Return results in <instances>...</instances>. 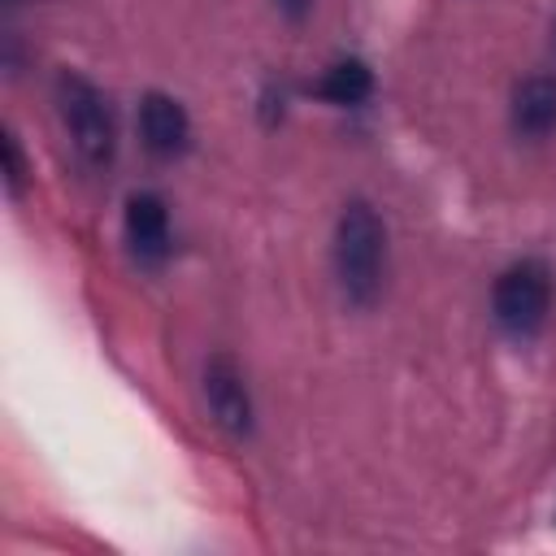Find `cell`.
<instances>
[{"label":"cell","instance_id":"1","mask_svg":"<svg viewBox=\"0 0 556 556\" xmlns=\"http://www.w3.org/2000/svg\"><path fill=\"white\" fill-rule=\"evenodd\" d=\"M334 274L352 304H374L387 274V226L374 204L352 200L334 226Z\"/></svg>","mask_w":556,"mask_h":556},{"label":"cell","instance_id":"2","mask_svg":"<svg viewBox=\"0 0 556 556\" xmlns=\"http://www.w3.org/2000/svg\"><path fill=\"white\" fill-rule=\"evenodd\" d=\"M56 109H61V122H65L74 148L83 152V161L109 165L113 161V113H109L104 91L91 78L65 70L56 78Z\"/></svg>","mask_w":556,"mask_h":556},{"label":"cell","instance_id":"3","mask_svg":"<svg viewBox=\"0 0 556 556\" xmlns=\"http://www.w3.org/2000/svg\"><path fill=\"white\" fill-rule=\"evenodd\" d=\"M491 308L495 321L513 334V339H530L543 330L547 313H552V274L543 261H517L495 278L491 291Z\"/></svg>","mask_w":556,"mask_h":556},{"label":"cell","instance_id":"4","mask_svg":"<svg viewBox=\"0 0 556 556\" xmlns=\"http://www.w3.org/2000/svg\"><path fill=\"white\" fill-rule=\"evenodd\" d=\"M204 400H208V408H213V417L226 434L243 439L252 430V400H248L239 365L226 352L208 356V365H204Z\"/></svg>","mask_w":556,"mask_h":556},{"label":"cell","instance_id":"5","mask_svg":"<svg viewBox=\"0 0 556 556\" xmlns=\"http://www.w3.org/2000/svg\"><path fill=\"white\" fill-rule=\"evenodd\" d=\"M139 135H143V148L161 161H174L187 152L191 143V122H187V109L174 100V96H161V91H148L143 104H139Z\"/></svg>","mask_w":556,"mask_h":556},{"label":"cell","instance_id":"6","mask_svg":"<svg viewBox=\"0 0 556 556\" xmlns=\"http://www.w3.org/2000/svg\"><path fill=\"white\" fill-rule=\"evenodd\" d=\"M126 243L139 265H161L169 256V213L161 195H130L126 200Z\"/></svg>","mask_w":556,"mask_h":556},{"label":"cell","instance_id":"7","mask_svg":"<svg viewBox=\"0 0 556 556\" xmlns=\"http://www.w3.org/2000/svg\"><path fill=\"white\" fill-rule=\"evenodd\" d=\"M513 130L526 139H543L556 130V78L530 74L513 91Z\"/></svg>","mask_w":556,"mask_h":556},{"label":"cell","instance_id":"8","mask_svg":"<svg viewBox=\"0 0 556 556\" xmlns=\"http://www.w3.org/2000/svg\"><path fill=\"white\" fill-rule=\"evenodd\" d=\"M369 91H374V74H369V65L356 61V56L334 61V65L321 74V83H317V96L330 100V104H361Z\"/></svg>","mask_w":556,"mask_h":556},{"label":"cell","instance_id":"9","mask_svg":"<svg viewBox=\"0 0 556 556\" xmlns=\"http://www.w3.org/2000/svg\"><path fill=\"white\" fill-rule=\"evenodd\" d=\"M4 191H9L13 200L26 191V161H22V143H17L13 130L4 135Z\"/></svg>","mask_w":556,"mask_h":556},{"label":"cell","instance_id":"10","mask_svg":"<svg viewBox=\"0 0 556 556\" xmlns=\"http://www.w3.org/2000/svg\"><path fill=\"white\" fill-rule=\"evenodd\" d=\"M278 9L291 17V22H304L313 13V0H278Z\"/></svg>","mask_w":556,"mask_h":556}]
</instances>
